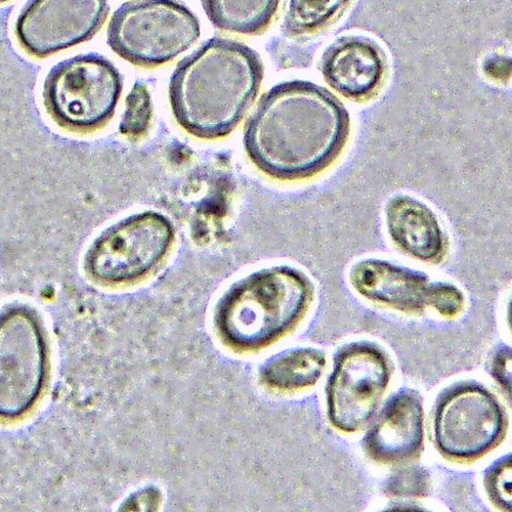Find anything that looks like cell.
Returning a JSON list of instances; mask_svg holds the SVG:
<instances>
[{"mask_svg":"<svg viewBox=\"0 0 512 512\" xmlns=\"http://www.w3.org/2000/svg\"><path fill=\"white\" fill-rule=\"evenodd\" d=\"M423 408L419 394L403 389L382 408L364 439L367 455L383 464L416 458L423 445Z\"/></svg>","mask_w":512,"mask_h":512,"instance_id":"obj_12","label":"cell"},{"mask_svg":"<svg viewBox=\"0 0 512 512\" xmlns=\"http://www.w3.org/2000/svg\"><path fill=\"white\" fill-rule=\"evenodd\" d=\"M312 298L313 285L301 271L286 266L261 270L227 291L218 306L216 324L231 347L260 349L294 328Z\"/></svg>","mask_w":512,"mask_h":512,"instance_id":"obj_3","label":"cell"},{"mask_svg":"<svg viewBox=\"0 0 512 512\" xmlns=\"http://www.w3.org/2000/svg\"><path fill=\"white\" fill-rule=\"evenodd\" d=\"M264 64L243 42L213 37L179 62L169 83L174 116L203 140L230 135L258 97Z\"/></svg>","mask_w":512,"mask_h":512,"instance_id":"obj_2","label":"cell"},{"mask_svg":"<svg viewBox=\"0 0 512 512\" xmlns=\"http://www.w3.org/2000/svg\"><path fill=\"white\" fill-rule=\"evenodd\" d=\"M431 479L428 472L420 466L400 469L384 486V493L395 497L417 498L429 494Z\"/></svg>","mask_w":512,"mask_h":512,"instance_id":"obj_20","label":"cell"},{"mask_svg":"<svg viewBox=\"0 0 512 512\" xmlns=\"http://www.w3.org/2000/svg\"><path fill=\"white\" fill-rule=\"evenodd\" d=\"M200 34L197 17L177 0H132L111 17L107 42L123 60L151 69L187 52Z\"/></svg>","mask_w":512,"mask_h":512,"instance_id":"obj_5","label":"cell"},{"mask_svg":"<svg viewBox=\"0 0 512 512\" xmlns=\"http://www.w3.org/2000/svg\"><path fill=\"white\" fill-rule=\"evenodd\" d=\"M175 237L174 225L161 213H137L95 239L84 255V273L106 287L138 282L164 263Z\"/></svg>","mask_w":512,"mask_h":512,"instance_id":"obj_7","label":"cell"},{"mask_svg":"<svg viewBox=\"0 0 512 512\" xmlns=\"http://www.w3.org/2000/svg\"><path fill=\"white\" fill-rule=\"evenodd\" d=\"M122 90L117 68L104 56L92 53L57 64L45 80L42 99L62 130L89 135L113 118Z\"/></svg>","mask_w":512,"mask_h":512,"instance_id":"obj_4","label":"cell"},{"mask_svg":"<svg viewBox=\"0 0 512 512\" xmlns=\"http://www.w3.org/2000/svg\"><path fill=\"white\" fill-rule=\"evenodd\" d=\"M349 279L365 300L406 314L433 309L454 319L465 307L464 294L457 286L389 261L362 260L352 267Z\"/></svg>","mask_w":512,"mask_h":512,"instance_id":"obj_10","label":"cell"},{"mask_svg":"<svg viewBox=\"0 0 512 512\" xmlns=\"http://www.w3.org/2000/svg\"><path fill=\"white\" fill-rule=\"evenodd\" d=\"M434 423L439 450L456 461L476 460L493 450L507 426L498 400L476 382H461L445 391Z\"/></svg>","mask_w":512,"mask_h":512,"instance_id":"obj_8","label":"cell"},{"mask_svg":"<svg viewBox=\"0 0 512 512\" xmlns=\"http://www.w3.org/2000/svg\"><path fill=\"white\" fill-rule=\"evenodd\" d=\"M352 0H288L283 31L288 36L316 32L344 12Z\"/></svg>","mask_w":512,"mask_h":512,"instance_id":"obj_17","label":"cell"},{"mask_svg":"<svg viewBox=\"0 0 512 512\" xmlns=\"http://www.w3.org/2000/svg\"><path fill=\"white\" fill-rule=\"evenodd\" d=\"M109 13V0H29L15 34L25 53L46 59L91 40Z\"/></svg>","mask_w":512,"mask_h":512,"instance_id":"obj_11","label":"cell"},{"mask_svg":"<svg viewBox=\"0 0 512 512\" xmlns=\"http://www.w3.org/2000/svg\"><path fill=\"white\" fill-rule=\"evenodd\" d=\"M159 501L158 491L146 489L145 492L141 491L131 500H127L126 504L133 503V506L128 507V510H142V508H144L143 510H154L158 506Z\"/></svg>","mask_w":512,"mask_h":512,"instance_id":"obj_22","label":"cell"},{"mask_svg":"<svg viewBox=\"0 0 512 512\" xmlns=\"http://www.w3.org/2000/svg\"><path fill=\"white\" fill-rule=\"evenodd\" d=\"M213 27L242 35H259L271 25L280 0H201Z\"/></svg>","mask_w":512,"mask_h":512,"instance_id":"obj_15","label":"cell"},{"mask_svg":"<svg viewBox=\"0 0 512 512\" xmlns=\"http://www.w3.org/2000/svg\"><path fill=\"white\" fill-rule=\"evenodd\" d=\"M9 2H12V0H0V5L7 4Z\"/></svg>","mask_w":512,"mask_h":512,"instance_id":"obj_23","label":"cell"},{"mask_svg":"<svg viewBox=\"0 0 512 512\" xmlns=\"http://www.w3.org/2000/svg\"><path fill=\"white\" fill-rule=\"evenodd\" d=\"M390 360L377 346L355 343L335 357L327 388L328 416L334 428L356 433L376 412L391 379Z\"/></svg>","mask_w":512,"mask_h":512,"instance_id":"obj_9","label":"cell"},{"mask_svg":"<svg viewBox=\"0 0 512 512\" xmlns=\"http://www.w3.org/2000/svg\"><path fill=\"white\" fill-rule=\"evenodd\" d=\"M152 118L153 103L149 89L143 81H137L126 97L119 132L128 140H140L148 133Z\"/></svg>","mask_w":512,"mask_h":512,"instance_id":"obj_18","label":"cell"},{"mask_svg":"<svg viewBox=\"0 0 512 512\" xmlns=\"http://www.w3.org/2000/svg\"><path fill=\"white\" fill-rule=\"evenodd\" d=\"M350 135L344 105L319 85L301 80L275 85L245 126L244 147L262 172L280 181H300L323 172Z\"/></svg>","mask_w":512,"mask_h":512,"instance_id":"obj_1","label":"cell"},{"mask_svg":"<svg viewBox=\"0 0 512 512\" xmlns=\"http://www.w3.org/2000/svg\"><path fill=\"white\" fill-rule=\"evenodd\" d=\"M491 373L509 396L511 394V350L500 346L493 355Z\"/></svg>","mask_w":512,"mask_h":512,"instance_id":"obj_21","label":"cell"},{"mask_svg":"<svg viewBox=\"0 0 512 512\" xmlns=\"http://www.w3.org/2000/svg\"><path fill=\"white\" fill-rule=\"evenodd\" d=\"M386 70V58L381 50L363 37L337 41L322 61V73L330 87L355 101L372 97L379 89Z\"/></svg>","mask_w":512,"mask_h":512,"instance_id":"obj_13","label":"cell"},{"mask_svg":"<svg viewBox=\"0 0 512 512\" xmlns=\"http://www.w3.org/2000/svg\"><path fill=\"white\" fill-rule=\"evenodd\" d=\"M326 366L322 351L305 348L284 352L264 367L262 375L269 387L294 392L315 386Z\"/></svg>","mask_w":512,"mask_h":512,"instance_id":"obj_16","label":"cell"},{"mask_svg":"<svg viewBox=\"0 0 512 512\" xmlns=\"http://www.w3.org/2000/svg\"><path fill=\"white\" fill-rule=\"evenodd\" d=\"M511 454L505 455L495 461L486 471L485 488L491 501L499 508L510 511L511 505Z\"/></svg>","mask_w":512,"mask_h":512,"instance_id":"obj_19","label":"cell"},{"mask_svg":"<svg viewBox=\"0 0 512 512\" xmlns=\"http://www.w3.org/2000/svg\"><path fill=\"white\" fill-rule=\"evenodd\" d=\"M50 374L47 334L38 313L23 304L0 311V422L28 416Z\"/></svg>","mask_w":512,"mask_h":512,"instance_id":"obj_6","label":"cell"},{"mask_svg":"<svg viewBox=\"0 0 512 512\" xmlns=\"http://www.w3.org/2000/svg\"><path fill=\"white\" fill-rule=\"evenodd\" d=\"M386 225L393 242L407 255L424 263H438L447 242L435 211L408 195L391 198L386 206Z\"/></svg>","mask_w":512,"mask_h":512,"instance_id":"obj_14","label":"cell"}]
</instances>
